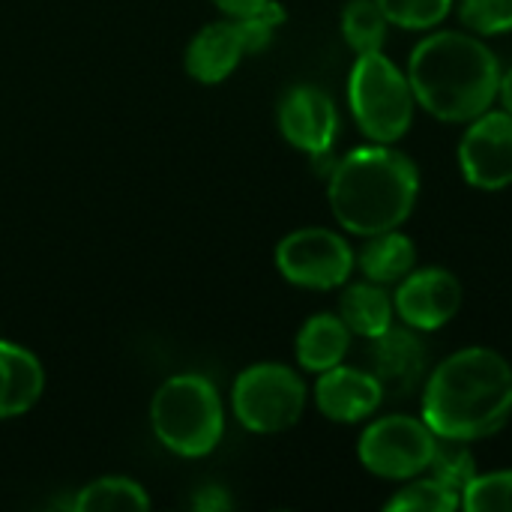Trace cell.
Returning <instances> with one entry per match:
<instances>
[{"label":"cell","mask_w":512,"mask_h":512,"mask_svg":"<svg viewBox=\"0 0 512 512\" xmlns=\"http://www.w3.org/2000/svg\"><path fill=\"white\" fill-rule=\"evenodd\" d=\"M420 417L438 438L483 441L512 417L510 360L486 345L453 351L429 369L420 390Z\"/></svg>","instance_id":"cell-1"},{"label":"cell","mask_w":512,"mask_h":512,"mask_svg":"<svg viewBox=\"0 0 512 512\" xmlns=\"http://www.w3.org/2000/svg\"><path fill=\"white\" fill-rule=\"evenodd\" d=\"M501 60L471 30H429L408 57L417 108L441 123H468L498 102Z\"/></svg>","instance_id":"cell-2"},{"label":"cell","mask_w":512,"mask_h":512,"mask_svg":"<svg viewBox=\"0 0 512 512\" xmlns=\"http://www.w3.org/2000/svg\"><path fill=\"white\" fill-rule=\"evenodd\" d=\"M420 198L417 162L396 144L366 141L327 171V204L336 225L354 237L402 228Z\"/></svg>","instance_id":"cell-3"},{"label":"cell","mask_w":512,"mask_h":512,"mask_svg":"<svg viewBox=\"0 0 512 512\" xmlns=\"http://www.w3.org/2000/svg\"><path fill=\"white\" fill-rule=\"evenodd\" d=\"M153 438L180 459H204L225 438V402L216 384L198 372L162 381L150 399Z\"/></svg>","instance_id":"cell-4"},{"label":"cell","mask_w":512,"mask_h":512,"mask_svg":"<svg viewBox=\"0 0 512 512\" xmlns=\"http://www.w3.org/2000/svg\"><path fill=\"white\" fill-rule=\"evenodd\" d=\"M348 111L366 141L399 144L417 114V99L402 66L384 51L357 54L348 72Z\"/></svg>","instance_id":"cell-5"},{"label":"cell","mask_w":512,"mask_h":512,"mask_svg":"<svg viewBox=\"0 0 512 512\" xmlns=\"http://www.w3.org/2000/svg\"><path fill=\"white\" fill-rule=\"evenodd\" d=\"M306 405L309 387L288 363H252L231 384V414L252 435H282L294 429Z\"/></svg>","instance_id":"cell-6"},{"label":"cell","mask_w":512,"mask_h":512,"mask_svg":"<svg viewBox=\"0 0 512 512\" xmlns=\"http://www.w3.org/2000/svg\"><path fill=\"white\" fill-rule=\"evenodd\" d=\"M279 276L303 291H339L357 270V249L345 234L321 225L297 228L276 243Z\"/></svg>","instance_id":"cell-7"},{"label":"cell","mask_w":512,"mask_h":512,"mask_svg":"<svg viewBox=\"0 0 512 512\" xmlns=\"http://www.w3.org/2000/svg\"><path fill=\"white\" fill-rule=\"evenodd\" d=\"M435 444L438 435L423 417L387 414L366 423L357 441V459L372 477L405 483L429 471Z\"/></svg>","instance_id":"cell-8"},{"label":"cell","mask_w":512,"mask_h":512,"mask_svg":"<svg viewBox=\"0 0 512 512\" xmlns=\"http://www.w3.org/2000/svg\"><path fill=\"white\" fill-rule=\"evenodd\" d=\"M462 180L480 192H501L512 186V114L489 108L465 123L456 147Z\"/></svg>","instance_id":"cell-9"},{"label":"cell","mask_w":512,"mask_h":512,"mask_svg":"<svg viewBox=\"0 0 512 512\" xmlns=\"http://www.w3.org/2000/svg\"><path fill=\"white\" fill-rule=\"evenodd\" d=\"M465 288L459 276L447 267H414L393 294V309L399 324L417 330V333H435L444 330L462 309Z\"/></svg>","instance_id":"cell-10"},{"label":"cell","mask_w":512,"mask_h":512,"mask_svg":"<svg viewBox=\"0 0 512 512\" xmlns=\"http://www.w3.org/2000/svg\"><path fill=\"white\" fill-rule=\"evenodd\" d=\"M276 126L294 150L324 159L333 153L339 138V108L327 90L315 84H294L279 99Z\"/></svg>","instance_id":"cell-11"},{"label":"cell","mask_w":512,"mask_h":512,"mask_svg":"<svg viewBox=\"0 0 512 512\" xmlns=\"http://www.w3.org/2000/svg\"><path fill=\"white\" fill-rule=\"evenodd\" d=\"M369 360L372 375L384 387V396L396 399H411L417 390H423L426 375L432 369L423 333L405 324H393L378 339H369Z\"/></svg>","instance_id":"cell-12"},{"label":"cell","mask_w":512,"mask_h":512,"mask_svg":"<svg viewBox=\"0 0 512 512\" xmlns=\"http://www.w3.org/2000/svg\"><path fill=\"white\" fill-rule=\"evenodd\" d=\"M312 402L324 414V420L339 426H357L378 414L384 405V387L372 375V369H357L339 363L321 375H315Z\"/></svg>","instance_id":"cell-13"},{"label":"cell","mask_w":512,"mask_h":512,"mask_svg":"<svg viewBox=\"0 0 512 512\" xmlns=\"http://www.w3.org/2000/svg\"><path fill=\"white\" fill-rule=\"evenodd\" d=\"M246 42L240 36V27L234 18H219L204 24L186 45L183 51V66L186 75L204 87H216L222 81H228L237 66L246 57Z\"/></svg>","instance_id":"cell-14"},{"label":"cell","mask_w":512,"mask_h":512,"mask_svg":"<svg viewBox=\"0 0 512 512\" xmlns=\"http://www.w3.org/2000/svg\"><path fill=\"white\" fill-rule=\"evenodd\" d=\"M45 393V369L42 360L18 345L0 336V420L24 417L36 408V402Z\"/></svg>","instance_id":"cell-15"},{"label":"cell","mask_w":512,"mask_h":512,"mask_svg":"<svg viewBox=\"0 0 512 512\" xmlns=\"http://www.w3.org/2000/svg\"><path fill=\"white\" fill-rule=\"evenodd\" d=\"M351 342H354V333L339 318V312H315L297 330V339H294L297 366L306 375H321V372L345 363Z\"/></svg>","instance_id":"cell-16"},{"label":"cell","mask_w":512,"mask_h":512,"mask_svg":"<svg viewBox=\"0 0 512 512\" xmlns=\"http://www.w3.org/2000/svg\"><path fill=\"white\" fill-rule=\"evenodd\" d=\"M339 318L348 324V330L357 339H378L396 324V309H393V294L387 285L378 282H345L339 288Z\"/></svg>","instance_id":"cell-17"},{"label":"cell","mask_w":512,"mask_h":512,"mask_svg":"<svg viewBox=\"0 0 512 512\" xmlns=\"http://www.w3.org/2000/svg\"><path fill=\"white\" fill-rule=\"evenodd\" d=\"M414 267H417V243L402 228L372 234L357 249V270L363 273V279L378 285H399Z\"/></svg>","instance_id":"cell-18"},{"label":"cell","mask_w":512,"mask_h":512,"mask_svg":"<svg viewBox=\"0 0 512 512\" xmlns=\"http://www.w3.org/2000/svg\"><path fill=\"white\" fill-rule=\"evenodd\" d=\"M75 512H126V510H150L147 489L123 474L99 477L87 483L69 504Z\"/></svg>","instance_id":"cell-19"},{"label":"cell","mask_w":512,"mask_h":512,"mask_svg":"<svg viewBox=\"0 0 512 512\" xmlns=\"http://www.w3.org/2000/svg\"><path fill=\"white\" fill-rule=\"evenodd\" d=\"M339 30L354 54H369V51H384L390 21L384 18L375 0H348L339 15Z\"/></svg>","instance_id":"cell-20"},{"label":"cell","mask_w":512,"mask_h":512,"mask_svg":"<svg viewBox=\"0 0 512 512\" xmlns=\"http://www.w3.org/2000/svg\"><path fill=\"white\" fill-rule=\"evenodd\" d=\"M387 512H456L462 510V492L441 483L432 474H420L414 480H405L399 492L390 495L384 504Z\"/></svg>","instance_id":"cell-21"},{"label":"cell","mask_w":512,"mask_h":512,"mask_svg":"<svg viewBox=\"0 0 512 512\" xmlns=\"http://www.w3.org/2000/svg\"><path fill=\"white\" fill-rule=\"evenodd\" d=\"M375 3L381 6L390 27L411 30V33L438 30L456 9V0H375Z\"/></svg>","instance_id":"cell-22"},{"label":"cell","mask_w":512,"mask_h":512,"mask_svg":"<svg viewBox=\"0 0 512 512\" xmlns=\"http://www.w3.org/2000/svg\"><path fill=\"white\" fill-rule=\"evenodd\" d=\"M426 474H432L441 483H447L456 492H462L480 474V468H477V459H474V453H471V447L465 441L438 438L435 453H432V465H429Z\"/></svg>","instance_id":"cell-23"},{"label":"cell","mask_w":512,"mask_h":512,"mask_svg":"<svg viewBox=\"0 0 512 512\" xmlns=\"http://www.w3.org/2000/svg\"><path fill=\"white\" fill-rule=\"evenodd\" d=\"M456 15L465 30L483 39L512 33V0H456Z\"/></svg>","instance_id":"cell-24"},{"label":"cell","mask_w":512,"mask_h":512,"mask_svg":"<svg viewBox=\"0 0 512 512\" xmlns=\"http://www.w3.org/2000/svg\"><path fill=\"white\" fill-rule=\"evenodd\" d=\"M462 510L468 512H512V468L477 474L462 489Z\"/></svg>","instance_id":"cell-25"},{"label":"cell","mask_w":512,"mask_h":512,"mask_svg":"<svg viewBox=\"0 0 512 512\" xmlns=\"http://www.w3.org/2000/svg\"><path fill=\"white\" fill-rule=\"evenodd\" d=\"M234 21L240 27V36L246 42V51L249 54H258V51H264L276 39V30L288 21V15H285V9H282L279 0H267L252 15H243V18H234Z\"/></svg>","instance_id":"cell-26"},{"label":"cell","mask_w":512,"mask_h":512,"mask_svg":"<svg viewBox=\"0 0 512 512\" xmlns=\"http://www.w3.org/2000/svg\"><path fill=\"white\" fill-rule=\"evenodd\" d=\"M234 507L228 489L222 486H201L195 495H192V510L198 512H228Z\"/></svg>","instance_id":"cell-27"},{"label":"cell","mask_w":512,"mask_h":512,"mask_svg":"<svg viewBox=\"0 0 512 512\" xmlns=\"http://www.w3.org/2000/svg\"><path fill=\"white\" fill-rule=\"evenodd\" d=\"M225 18H243V15H252L255 9H261L267 0H210Z\"/></svg>","instance_id":"cell-28"},{"label":"cell","mask_w":512,"mask_h":512,"mask_svg":"<svg viewBox=\"0 0 512 512\" xmlns=\"http://www.w3.org/2000/svg\"><path fill=\"white\" fill-rule=\"evenodd\" d=\"M498 102H501V108H504V111H510V114H512V66H510V69H504V72H501Z\"/></svg>","instance_id":"cell-29"}]
</instances>
